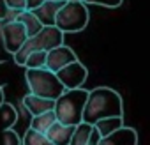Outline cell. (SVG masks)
<instances>
[{
    "mask_svg": "<svg viewBox=\"0 0 150 145\" xmlns=\"http://www.w3.org/2000/svg\"><path fill=\"white\" fill-rule=\"evenodd\" d=\"M108 117H124V104L120 94L110 87H97L94 90H88L81 122L94 126V122H97L99 119Z\"/></svg>",
    "mask_w": 150,
    "mask_h": 145,
    "instance_id": "obj_1",
    "label": "cell"
},
{
    "mask_svg": "<svg viewBox=\"0 0 150 145\" xmlns=\"http://www.w3.org/2000/svg\"><path fill=\"white\" fill-rule=\"evenodd\" d=\"M87 96H88V90H83V89L65 90L62 96H58L53 106L57 122L65 124V126H78L81 122Z\"/></svg>",
    "mask_w": 150,
    "mask_h": 145,
    "instance_id": "obj_2",
    "label": "cell"
},
{
    "mask_svg": "<svg viewBox=\"0 0 150 145\" xmlns=\"http://www.w3.org/2000/svg\"><path fill=\"white\" fill-rule=\"evenodd\" d=\"M25 82L28 85V90L32 96L44 97L55 101L58 96H62L65 90L62 83L58 82L57 75L46 67L42 69H25Z\"/></svg>",
    "mask_w": 150,
    "mask_h": 145,
    "instance_id": "obj_3",
    "label": "cell"
},
{
    "mask_svg": "<svg viewBox=\"0 0 150 145\" xmlns=\"http://www.w3.org/2000/svg\"><path fill=\"white\" fill-rule=\"evenodd\" d=\"M62 44H64V34L55 25L53 27H42L35 36L28 37L13 57H14V62L18 65H23L27 55H30L32 51H50V50L62 46Z\"/></svg>",
    "mask_w": 150,
    "mask_h": 145,
    "instance_id": "obj_4",
    "label": "cell"
},
{
    "mask_svg": "<svg viewBox=\"0 0 150 145\" xmlns=\"http://www.w3.org/2000/svg\"><path fill=\"white\" fill-rule=\"evenodd\" d=\"M88 23V9L87 6L78 2H65L55 16V27L62 34H76L81 32Z\"/></svg>",
    "mask_w": 150,
    "mask_h": 145,
    "instance_id": "obj_5",
    "label": "cell"
},
{
    "mask_svg": "<svg viewBox=\"0 0 150 145\" xmlns=\"http://www.w3.org/2000/svg\"><path fill=\"white\" fill-rule=\"evenodd\" d=\"M55 75L58 82L62 83L64 90H74V89H81V85L87 82L88 71L80 60H76V62H71L69 65L62 67L60 71H57Z\"/></svg>",
    "mask_w": 150,
    "mask_h": 145,
    "instance_id": "obj_6",
    "label": "cell"
},
{
    "mask_svg": "<svg viewBox=\"0 0 150 145\" xmlns=\"http://www.w3.org/2000/svg\"><path fill=\"white\" fill-rule=\"evenodd\" d=\"M28 39V36H27V32H25V28H23V25L21 23H18V21H9V23H6L4 27H2V41H4V48L9 51V53H16L20 48H21V44L25 43Z\"/></svg>",
    "mask_w": 150,
    "mask_h": 145,
    "instance_id": "obj_7",
    "label": "cell"
},
{
    "mask_svg": "<svg viewBox=\"0 0 150 145\" xmlns=\"http://www.w3.org/2000/svg\"><path fill=\"white\" fill-rule=\"evenodd\" d=\"M76 60H78V57L72 51V48L62 44V46H57V48L46 51V64H44V67L48 71H51V72H57L62 67L69 65L71 62H76Z\"/></svg>",
    "mask_w": 150,
    "mask_h": 145,
    "instance_id": "obj_8",
    "label": "cell"
},
{
    "mask_svg": "<svg viewBox=\"0 0 150 145\" xmlns=\"http://www.w3.org/2000/svg\"><path fill=\"white\" fill-rule=\"evenodd\" d=\"M97 145H138V133L132 127L122 126L115 133L103 136Z\"/></svg>",
    "mask_w": 150,
    "mask_h": 145,
    "instance_id": "obj_9",
    "label": "cell"
},
{
    "mask_svg": "<svg viewBox=\"0 0 150 145\" xmlns=\"http://www.w3.org/2000/svg\"><path fill=\"white\" fill-rule=\"evenodd\" d=\"M64 4H65V2L44 0V2H42L39 7H35L32 13H34V16L39 20V23H41L42 27H53V25H55V16H57V13L60 11V7H62Z\"/></svg>",
    "mask_w": 150,
    "mask_h": 145,
    "instance_id": "obj_10",
    "label": "cell"
},
{
    "mask_svg": "<svg viewBox=\"0 0 150 145\" xmlns=\"http://www.w3.org/2000/svg\"><path fill=\"white\" fill-rule=\"evenodd\" d=\"M76 126H65L60 122H53L51 127L44 133V136L53 143V145H69V140L72 136V131Z\"/></svg>",
    "mask_w": 150,
    "mask_h": 145,
    "instance_id": "obj_11",
    "label": "cell"
},
{
    "mask_svg": "<svg viewBox=\"0 0 150 145\" xmlns=\"http://www.w3.org/2000/svg\"><path fill=\"white\" fill-rule=\"evenodd\" d=\"M23 106L34 117V115H41L44 112H51L53 106H55V101L44 99V97H37V96H32V94H27L23 97Z\"/></svg>",
    "mask_w": 150,
    "mask_h": 145,
    "instance_id": "obj_12",
    "label": "cell"
},
{
    "mask_svg": "<svg viewBox=\"0 0 150 145\" xmlns=\"http://www.w3.org/2000/svg\"><path fill=\"white\" fill-rule=\"evenodd\" d=\"M14 21H18V23H21V25H23V28H25V32H27V36H28V37L35 36V34L42 28V25L39 23V20L34 16V13H32V11H20V13L16 14Z\"/></svg>",
    "mask_w": 150,
    "mask_h": 145,
    "instance_id": "obj_13",
    "label": "cell"
},
{
    "mask_svg": "<svg viewBox=\"0 0 150 145\" xmlns=\"http://www.w3.org/2000/svg\"><path fill=\"white\" fill-rule=\"evenodd\" d=\"M122 126H124V119L122 117H108V119H99L97 122H94V129L99 133L101 138L115 133Z\"/></svg>",
    "mask_w": 150,
    "mask_h": 145,
    "instance_id": "obj_14",
    "label": "cell"
},
{
    "mask_svg": "<svg viewBox=\"0 0 150 145\" xmlns=\"http://www.w3.org/2000/svg\"><path fill=\"white\" fill-rule=\"evenodd\" d=\"M53 122H57L53 110H51V112H44V113H41V115H34V117H32V120H30V129L35 131V133L44 134V133L51 127Z\"/></svg>",
    "mask_w": 150,
    "mask_h": 145,
    "instance_id": "obj_15",
    "label": "cell"
},
{
    "mask_svg": "<svg viewBox=\"0 0 150 145\" xmlns=\"http://www.w3.org/2000/svg\"><path fill=\"white\" fill-rule=\"evenodd\" d=\"M90 133H92V126L85 124V122H80L76 127H74V131H72L69 145H87Z\"/></svg>",
    "mask_w": 150,
    "mask_h": 145,
    "instance_id": "obj_16",
    "label": "cell"
},
{
    "mask_svg": "<svg viewBox=\"0 0 150 145\" xmlns=\"http://www.w3.org/2000/svg\"><path fill=\"white\" fill-rule=\"evenodd\" d=\"M46 64V51H32L30 55H27L23 65L27 69H42Z\"/></svg>",
    "mask_w": 150,
    "mask_h": 145,
    "instance_id": "obj_17",
    "label": "cell"
},
{
    "mask_svg": "<svg viewBox=\"0 0 150 145\" xmlns=\"http://www.w3.org/2000/svg\"><path fill=\"white\" fill-rule=\"evenodd\" d=\"M23 145H53L44 134H41V133H35V131H32L30 127L25 131V134H23Z\"/></svg>",
    "mask_w": 150,
    "mask_h": 145,
    "instance_id": "obj_18",
    "label": "cell"
},
{
    "mask_svg": "<svg viewBox=\"0 0 150 145\" xmlns=\"http://www.w3.org/2000/svg\"><path fill=\"white\" fill-rule=\"evenodd\" d=\"M2 117H4V129H11L14 124H16V119H18V113L14 110L13 104H2Z\"/></svg>",
    "mask_w": 150,
    "mask_h": 145,
    "instance_id": "obj_19",
    "label": "cell"
},
{
    "mask_svg": "<svg viewBox=\"0 0 150 145\" xmlns=\"http://www.w3.org/2000/svg\"><path fill=\"white\" fill-rule=\"evenodd\" d=\"M2 145H21V138L13 129H4L2 131Z\"/></svg>",
    "mask_w": 150,
    "mask_h": 145,
    "instance_id": "obj_20",
    "label": "cell"
},
{
    "mask_svg": "<svg viewBox=\"0 0 150 145\" xmlns=\"http://www.w3.org/2000/svg\"><path fill=\"white\" fill-rule=\"evenodd\" d=\"M81 2L87 4H94V6H103V7H118L122 6L124 0H81Z\"/></svg>",
    "mask_w": 150,
    "mask_h": 145,
    "instance_id": "obj_21",
    "label": "cell"
},
{
    "mask_svg": "<svg viewBox=\"0 0 150 145\" xmlns=\"http://www.w3.org/2000/svg\"><path fill=\"white\" fill-rule=\"evenodd\" d=\"M4 2L9 11H16V13L25 11V0H4Z\"/></svg>",
    "mask_w": 150,
    "mask_h": 145,
    "instance_id": "obj_22",
    "label": "cell"
},
{
    "mask_svg": "<svg viewBox=\"0 0 150 145\" xmlns=\"http://www.w3.org/2000/svg\"><path fill=\"white\" fill-rule=\"evenodd\" d=\"M42 2H44V0H25V11H34Z\"/></svg>",
    "mask_w": 150,
    "mask_h": 145,
    "instance_id": "obj_23",
    "label": "cell"
},
{
    "mask_svg": "<svg viewBox=\"0 0 150 145\" xmlns=\"http://www.w3.org/2000/svg\"><path fill=\"white\" fill-rule=\"evenodd\" d=\"M99 140H101V136H99V133L94 129V126H92V133H90V136H88V141H87V145H97L99 143Z\"/></svg>",
    "mask_w": 150,
    "mask_h": 145,
    "instance_id": "obj_24",
    "label": "cell"
},
{
    "mask_svg": "<svg viewBox=\"0 0 150 145\" xmlns=\"http://www.w3.org/2000/svg\"><path fill=\"white\" fill-rule=\"evenodd\" d=\"M7 16H9V9H7V6H6L4 0H0V21L6 20Z\"/></svg>",
    "mask_w": 150,
    "mask_h": 145,
    "instance_id": "obj_25",
    "label": "cell"
},
{
    "mask_svg": "<svg viewBox=\"0 0 150 145\" xmlns=\"http://www.w3.org/2000/svg\"><path fill=\"white\" fill-rule=\"evenodd\" d=\"M6 103V96H4V85H0V108Z\"/></svg>",
    "mask_w": 150,
    "mask_h": 145,
    "instance_id": "obj_26",
    "label": "cell"
},
{
    "mask_svg": "<svg viewBox=\"0 0 150 145\" xmlns=\"http://www.w3.org/2000/svg\"><path fill=\"white\" fill-rule=\"evenodd\" d=\"M55 2H78V0H55Z\"/></svg>",
    "mask_w": 150,
    "mask_h": 145,
    "instance_id": "obj_27",
    "label": "cell"
}]
</instances>
